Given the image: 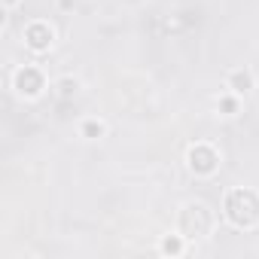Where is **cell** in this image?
<instances>
[{"mask_svg":"<svg viewBox=\"0 0 259 259\" xmlns=\"http://www.w3.org/2000/svg\"><path fill=\"white\" fill-rule=\"evenodd\" d=\"M13 79H16L19 95H25V98H37L43 92V73L37 67H19Z\"/></svg>","mask_w":259,"mask_h":259,"instance_id":"277c9868","label":"cell"},{"mask_svg":"<svg viewBox=\"0 0 259 259\" xmlns=\"http://www.w3.org/2000/svg\"><path fill=\"white\" fill-rule=\"evenodd\" d=\"M217 165H220V156H217L213 147H207V144H195V147L189 150V168H192L195 174H213Z\"/></svg>","mask_w":259,"mask_h":259,"instance_id":"3957f363","label":"cell"},{"mask_svg":"<svg viewBox=\"0 0 259 259\" xmlns=\"http://www.w3.org/2000/svg\"><path fill=\"white\" fill-rule=\"evenodd\" d=\"M85 135H89V138H101V135H104V125H101V122H89V125H85Z\"/></svg>","mask_w":259,"mask_h":259,"instance_id":"ba28073f","label":"cell"},{"mask_svg":"<svg viewBox=\"0 0 259 259\" xmlns=\"http://www.w3.org/2000/svg\"><path fill=\"white\" fill-rule=\"evenodd\" d=\"M177 229L186 241H201L213 232V213L204 201H186L177 217Z\"/></svg>","mask_w":259,"mask_h":259,"instance_id":"7a4b0ae2","label":"cell"},{"mask_svg":"<svg viewBox=\"0 0 259 259\" xmlns=\"http://www.w3.org/2000/svg\"><path fill=\"white\" fill-rule=\"evenodd\" d=\"M223 213L235 229H256L259 226V195L253 189H232L226 195Z\"/></svg>","mask_w":259,"mask_h":259,"instance_id":"6da1fadb","label":"cell"},{"mask_svg":"<svg viewBox=\"0 0 259 259\" xmlns=\"http://www.w3.org/2000/svg\"><path fill=\"white\" fill-rule=\"evenodd\" d=\"M180 238H183V235H180ZM180 238H165V241H162V250H165V253H180V250H183Z\"/></svg>","mask_w":259,"mask_h":259,"instance_id":"52a82bcc","label":"cell"},{"mask_svg":"<svg viewBox=\"0 0 259 259\" xmlns=\"http://www.w3.org/2000/svg\"><path fill=\"white\" fill-rule=\"evenodd\" d=\"M229 82H232V89H235V92H247V89L253 85V76H250L247 70H235Z\"/></svg>","mask_w":259,"mask_h":259,"instance_id":"8992f818","label":"cell"},{"mask_svg":"<svg viewBox=\"0 0 259 259\" xmlns=\"http://www.w3.org/2000/svg\"><path fill=\"white\" fill-rule=\"evenodd\" d=\"M4 4H7V7H13V4H16V0H4Z\"/></svg>","mask_w":259,"mask_h":259,"instance_id":"9c48e42d","label":"cell"},{"mask_svg":"<svg viewBox=\"0 0 259 259\" xmlns=\"http://www.w3.org/2000/svg\"><path fill=\"white\" fill-rule=\"evenodd\" d=\"M25 37H28V46L31 49H46L52 43V28L43 25V22H34V25H28Z\"/></svg>","mask_w":259,"mask_h":259,"instance_id":"5b68a950","label":"cell"}]
</instances>
